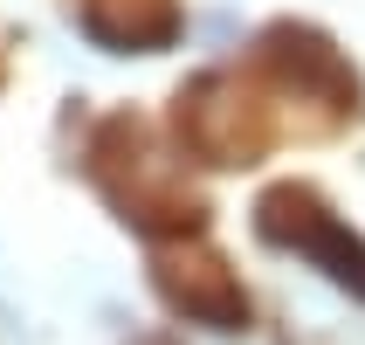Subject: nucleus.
<instances>
[{
    "mask_svg": "<svg viewBox=\"0 0 365 345\" xmlns=\"http://www.w3.org/2000/svg\"><path fill=\"white\" fill-rule=\"evenodd\" d=\"M255 69H262L276 90H297V97L324 104L331 118H345L351 104H359V76H351V62L338 56L317 28H297V21H276V28L255 41Z\"/></svg>",
    "mask_w": 365,
    "mask_h": 345,
    "instance_id": "obj_3",
    "label": "nucleus"
},
{
    "mask_svg": "<svg viewBox=\"0 0 365 345\" xmlns=\"http://www.w3.org/2000/svg\"><path fill=\"white\" fill-rule=\"evenodd\" d=\"M90 180H97V194L110 207H118L131 228H145V235H173V242H186V235H200V194H186L180 173H165L159 152H152V131H145L138 118H103L97 139H90Z\"/></svg>",
    "mask_w": 365,
    "mask_h": 345,
    "instance_id": "obj_1",
    "label": "nucleus"
},
{
    "mask_svg": "<svg viewBox=\"0 0 365 345\" xmlns=\"http://www.w3.org/2000/svg\"><path fill=\"white\" fill-rule=\"evenodd\" d=\"M83 35L110 56H159L180 35L173 0H83Z\"/></svg>",
    "mask_w": 365,
    "mask_h": 345,
    "instance_id": "obj_6",
    "label": "nucleus"
},
{
    "mask_svg": "<svg viewBox=\"0 0 365 345\" xmlns=\"http://www.w3.org/2000/svg\"><path fill=\"white\" fill-rule=\"evenodd\" d=\"M152 284H159V297L180 311V318H193V325H214V331L248 325V297H242L235 269H227L214 249H186V242L159 249V256H152Z\"/></svg>",
    "mask_w": 365,
    "mask_h": 345,
    "instance_id": "obj_5",
    "label": "nucleus"
},
{
    "mask_svg": "<svg viewBox=\"0 0 365 345\" xmlns=\"http://www.w3.org/2000/svg\"><path fill=\"white\" fill-rule=\"evenodd\" d=\"M255 235L269 249H283V256H304L310 269H324L338 290H351L365 304V235H351L331 214L317 186H297V180L269 186L262 201H255Z\"/></svg>",
    "mask_w": 365,
    "mask_h": 345,
    "instance_id": "obj_2",
    "label": "nucleus"
},
{
    "mask_svg": "<svg viewBox=\"0 0 365 345\" xmlns=\"http://www.w3.org/2000/svg\"><path fill=\"white\" fill-rule=\"evenodd\" d=\"M173 124H180V145L193 159H207V166H248L269 145V131L255 124V111L235 97L227 76H200L193 90H180Z\"/></svg>",
    "mask_w": 365,
    "mask_h": 345,
    "instance_id": "obj_4",
    "label": "nucleus"
}]
</instances>
